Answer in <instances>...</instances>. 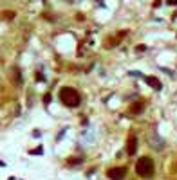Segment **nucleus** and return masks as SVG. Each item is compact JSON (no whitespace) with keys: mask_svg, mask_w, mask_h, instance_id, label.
I'll use <instances>...</instances> for the list:
<instances>
[{"mask_svg":"<svg viewBox=\"0 0 177 180\" xmlns=\"http://www.w3.org/2000/svg\"><path fill=\"white\" fill-rule=\"evenodd\" d=\"M60 101H62V105H65V106L69 108H76L80 106V94H78V90H74V88H71V86H63L62 90H60L58 94Z\"/></svg>","mask_w":177,"mask_h":180,"instance_id":"f257e3e1","label":"nucleus"},{"mask_svg":"<svg viewBox=\"0 0 177 180\" xmlns=\"http://www.w3.org/2000/svg\"><path fill=\"white\" fill-rule=\"evenodd\" d=\"M136 173L143 177V178H150L154 175V160L150 157H139L137 162H136Z\"/></svg>","mask_w":177,"mask_h":180,"instance_id":"f03ea898","label":"nucleus"},{"mask_svg":"<svg viewBox=\"0 0 177 180\" xmlns=\"http://www.w3.org/2000/svg\"><path fill=\"white\" fill-rule=\"evenodd\" d=\"M126 175V167L123 166H118V167H110L109 171H107V177L110 180H123Z\"/></svg>","mask_w":177,"mask_h":180,"instance_id":"7ed1b4c3","label":"nucleus"},{"mask_svg":"<svg viewBox=\"0 0 177 180\" xmlns=\"http://www.w3.org/2000/svg\"><path fill=\"white\" fill-rule=\"evenodd\" d=\"M136 150H137V137L134 133H130L128 141H126V153L128 155H136Z\"/></svg>","mask_w":177,"mask_h":180,"instance_id":"20e7f679","label":"nucleus"},{"mask_svg":"<svg viewBox=\"0 0 177 180\" xmlns=\"http://www.w3.org/2000/svg\"><path fill=\"white\" fill-rule=\"evenodd\" d=\"M143 79H145V81H147L148 85H150L152 88H154V90H161V88H163L161 81H159L157 78H154V76H145Z\"/></svg>","mask_w":177,"mask_h":180,"instance_id":"39448f33","label":"nucleus"},{"mask_svg":"<svg viewBox=\"0 0 177 180\" xmlns=\"http://www.w3.org/2000/svg\"><path fill=\"white\" fill-rule=\"evenodd\" d=\"M143 110H145V103H143V101H136L132 106H130V110H128V112L136 115V114H139V112H143Z\"/></svg>","mask_w":177,"mask_h":180,"instance_id":"423d86ee","label":"nucleus"},{"mask_svg":"<svg viewBox=\"0 0 177 180\" xmlns=\"http://www.w3.org/2000/svg\"><path fill=\"white\" fill-rule=\"evenodd\" d=\"M80 162H83V158H80V157H71V158H67V164H69V166H76V164H80Z\"/></svg>","mask_w":177,"mask_h":180,"instance_id":"0eeeda50","label":"nucleus"},{"mask_svg":"<svg viewBox=\"0 0 177 180\" xmlns=\"http://www.w3.org/2000/svg\"><path fill=\"white\" fill-rule=\"evenodd\" d=\"M13 76H15V83L20 85V70H18V67H13Z\"/></svg>","mask_w":177,"mask_h":180,"instance_id":"6e6552de","label":"nucleus"},{"mask_svg":"<svg viewBox=\"0 0 177 180\" xmlns=\"http://www.w3.org/2000/svg\"><path fill=\"white\" fill-rule=\"evenodd\" d=\"M4 18H6V20H11V18H15V13H13V11H4Z\"/></svg>","mask_w":177,"mask_h":180,"instance_id":"1a4fd4ad","label":"nucleus"},{"mask_svg":"<svg viewBox=\"0 0 177 180\" xmlns=\"http://www.w3.org/2000/svg\"><path fill=\"white\" fill-rule=\"evenodd\" d=\"M36 81H45V76L42 72H36Z\"/></svg>","mask_w":177,"mask_h":180,"instance_id":"9d476101","label":"nucleus"},{"mask_svg":"<svg viewBox=\"0 0 177 180\" xmlns=\"http://www.w3.org/2000/svg\"><path fill=\"white\" fill-rule=\"evenodd\" d=\"M168 6H177V0H166Z\"/></svg>","mask_w":177,"mask_h":180,"instance_id":"9b49d317","label":"nucleus"},{"mask_svg":"<svg viewBox=\"0 0 177 180\" xmlns=\"http://www.w3.org/2000/svg\"><path fill=\"white\" fill-rule=\"evenodd\" d=\"M51 101V94H45V97H44V103H49Z\"/></svg>","mask_w":177,"mask_h":180,"instance_id":"f8f14e48","label":"nucleus"},{"mask_svg":"<svg viewBox=\"0 0 177 180\" xmlns=\"http://www.w3.org/2000/svg\"><path fill=\"white\" fill-rule=\"evenodd\" d=\"M175 18H177V11H175Z\"/></svg>","mask_w":177,"mask_h":180,"instance_id":"ddd939ff","label":"nucleus"}]
</instances>
